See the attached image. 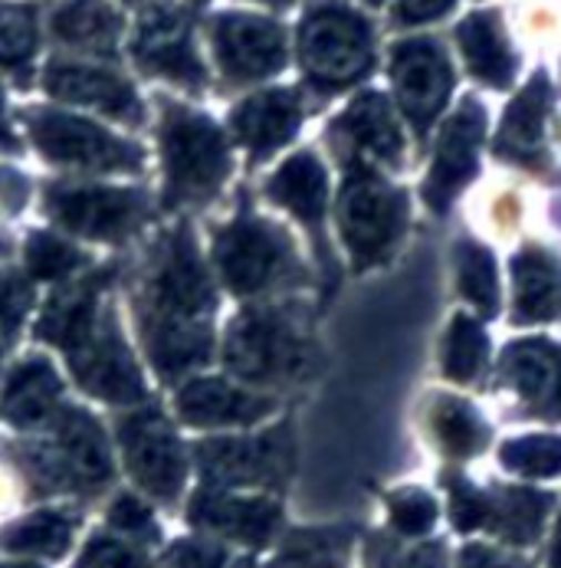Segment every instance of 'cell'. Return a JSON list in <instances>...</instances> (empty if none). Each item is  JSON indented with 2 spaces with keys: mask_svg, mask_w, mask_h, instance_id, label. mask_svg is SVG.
<instances>
[{
  "mask_svg": "<svg viewBox=\"0 0 561 568\" xmlns=\"http://www.w3.org/2000/svg\"><path fill=\"white\" fill-rule=\"evenodd\" d=\"M549 568H561V519H559V532H555V546H552V562Z\"/></svg>",
  "mask_w": 561,
  "mask_h": 568,
  "instance_id": "50",
  "label": "cell"
},
{
  "mask_svg": "<svg viewBox=\"0 0 561 568\" xmlns=\"http://www.w3.org/2000/svg\"><path fill=\"white\" fill-rule=\"evenodd\" d=\"M132 53L149 73L184 85H204V67L191 43V20L174 3H152L142 13Z\"/></svg>",
  "mask_w": 561,
  "mask_h": 568,
  "instance_id": "8",
  "label": "cell"
},
{
  "mask_svg": "<svg viewBox=\"0 0 561 568\" xmlns=\"http://www.w3.org/2000/svg\"><path fill=\"white\" fill-rule=\"evenodd\" d=\"M482 132H486V115L473 99H467L463 109L457 112V119L443 129L430 178L424 184L430 207L443 211L450 204V197L473 178Z\"/></svg>",
  "mask_w": 561,
  "mask_h": 568,
  "instance_id": "16",
  "label": "cell"
},
{
  "mask_svg": "<svg viewBox=\"0 0 561 568\" xmlns=\"http://www.w3.org/2000/svg\"><path fill=\"white\" fill-rule=\"evenodd\" d=\"M30 135L40 145V152L50 162L73 164V168H95V171H115V168H139L142 152L112 132L73 119L63 112L33 109L30 112Z\"/></svg>",
  "mask_w": 561,
  "mask_h": 568,
  "instance_id": "4",
  "label": "cell"
},
{
  "mask_svg": "<svg viewBox=\"0 0 561 568\" xmlns=\"http://www.w3.org/2000/svg\"><path fill=\"white\" fill-rule=\"evenodd\" d=\"M161 145L171 204L211 197L231 171V152L221 129L191 109L171 105L164 112Z\"/></svg>",
  "mask_w": 561,
  "mask_h": 568,
  "instance_id": "1",
  "label": "cell"
},
{
  "mask_svg": "<svg viewBox=\"0 0 561 568\" xmlns=\"http://www.w3.org/2000/svg\"><path fill=\"white\" fill-rule=\"evenodd\" d=\"M119 437L132 477L161 499H174L184 484V454L159 410L125 417Z\"/></svg>",
  "mask_w": 561,
  "mask_h": 568,
  "instance_id": "7",
  "label": "cell"
},
{
  "mask_svg": "<svg viewBox=\"0 0 561 568\" xmlns=\"http://www.w3.org/2000/svg\"><path fill=\"white\" fill-rule=\"evenodd\" d=\"M0 568H33V566H0Z\"/></svg>",
  "mask_w": 561,
  "mask_h": 568,
  "instance_id": "52",
  "label": "cell"
},
{
  "mask_svg": "<svg viewBox=\"0 0 561 568\" xmlns=\"http://www.w3.org/2000/svg\"><path fill=\"white\" fill-rule=\"evenodd\" d=\"M460 47L470 63V70L489 85H506L512 80V57L499 33V23L492 13H473L460 23Z\"/></svg>",
  "mask_w": 561,
  "mask_h": 568,
  "instance_id": "29",
  "label": "cell"
},
{
  "mask_svg": "<svg viewBox=\"0 0 561 568\" xmlns=\"http://www.w3.org/2000/svg\"><path fill=\"white\" fill-rule=\"evenodd\" d=\"M516 323H545L561 316V266L542 250H526L512 263Z\"/></svg>",
  "mask_w": 561,
  "mask_h": 568,
  "instance_id": "25",
  "label": "cell"
},
{
  "mask_svg": "<svg viewBox=\"0 0 561 568\" xmlns=\"http://www.w3.org/2000/svg\"><path fill=\"white\" fill-rule=\"evenodd\" d=\"M70 536H73L70 519H63L57 513H37V516L17 523L13 529H7L3 546L10 552H37V556L60 559L70 549Z\"/></svg>",
  "mask_w": 561,
  "mask_h": 568,
  "instance_id": "34",
  "label": "cell"
},
{
  "mask_svg": "<svg viewBox=\"0 0 561 568\" xmlns=\"http://www.w3.org/2000/svg\"><path fill=\"white\" fill-rule=\"evenodd\" d=\"M368 568H447V546L443 542H424L417 549L401 552L388 539H375L368 546Z\"/></svg>",
  "mask_w": 561,
  "mask_h": 568,
  "instance_id": "41",
  "label": "cell"
},
{
  "mask_svg": "<svg viewBox=\"0 0 561 568\" xmlns=\"http://www.w3.org/2000/svg\"><path fill=\"white\" fill-rule=\"evenodd\" d=\"M50 484H67V487H102L112 477V460H109V447L105 437L99 430V424L82 414L70 410L60 424L57 434V447L50 450L47 464H43Z\"/></svg>",
  "mask_w": 561,
  "mask_h": 568,
  "instance_id": "15",
  "label": "cell"
},
{
  "mask_svg": "<svg viewBox=\"0 0 561 568\" xmlns=\"http://www.w3.org/2000/svg\"><path fill=\"white\" fill-rule=\"evenodd\" d=\"M443 484L450 489V519L460 532H473V529H482L486 523V489L473 487L470 480H463L460 474H447Z\"/></svg>",
  "mask_w": 561,
  "mask_h": 568,
  "instance_id": "42",
  "label": "cell"
},
{
  "mask_svg": "<svg viewBox=\"0 0 561 568\" xmlns=\"http://www.w3.org/2000/svg\"><path fill=\"white\" fill-rule=\"evenodd\" d=\"M109 519H112V526H119V529L129 532V536H152V532H155L152 513H149L139 499H132V496H122V499L112 506Z\"/></svg>",
  "mask_w": 561,
  "mask_h": 568,
  "instance_id": "45",
  "label": "cell"
},
{
  "mask_svg": "<svg viewBox=\"0 0 561 568\" xmlns=\"http://www.w3.org/2000/svg\"><path fill=\"white\" fill-rule=\"evenodd\" d=\"M286 241L263 221L243 217L217 237V263L234 293H256L269 286L286 266Z\"/></svg>",
  "mask_w": 561,
  "mask_h": 568,
  "instance_id": "11",
  "label": "cell"
},
{
  "mask_svg": "<svg viewBox=\"0 0 561 568\" xmlns=\"http://www.w3.org/2000/svg\"><path fill=\"white\" fill-rule=\"evenodd\" d=\"M269 197L283 207H289L299 221H306L309 227H319L322 214H325V194H328V181L325 171L316 162V155H296L276 171V178L269 181Z\"/></svg>",
  "mask_w": 561,
  "mask_h": 568,
  "instance_id": "28",
  "label": "cell"
},
{
  "mask_svg": "<svg viewBox=\"0 0 561 568\" xmlns=\"http://www.w3.org/2000/svg\"><path fill=\"white\" fill-rule=\"evenodd\" d=\"M351 529L332 526V529H303L289 536L279 559L269 568H345L351 552Z\"/></svg>",
  "mask_w": 561,
  "mask_h": 568,
  "instance_id": "32",
  "label": "cell"
},
{
  "mask_svg": "<svg viewBox=\"0 0 561 568\" xmlns=\"http://www.w3.org/2000/svg\"><path fill=\"white\" fill-rule=\"evenodd\" d=\"M164 568H224V549L207 542H177L167 552Z\"/></svg>",
  "mask_w": 561,
  "mask_h": 568,
  "instance_id": "44",
  "label": "cell"
},
{
  "mask_svg": "<svg viewBox=\"0 0 561 568\" xmlns=\"http://www.w3.org/2000/svg\"><path fill=\"white\" fill-rule=\"evenodd\" d=\"M502 467L532 480H545V477H559L561 474V437L552 434H529V437H516L502 447L499 454Z\"/></svg>",
  "mask_w": 561,
  "mask_h": 568,
  "instance_id": "35",
  "label": "cell"
},
{
  "mask_svg": "<svg viewBox=\"0 0 561 568\" xmlns=\"http://www.w3.org/2000/svg\"><path fill=\"white\" fill-rule=\"evenodd\" d=\"M27 266L40 280H63L80 266V256L70 244H63L50 234H37L27 244Z\"/></svg>",
  "mask_w": 561,
  "mask_h": 568,
  "instance_id": "40",
  "label": "cell"
},
{
  "mask_svg": "<svg viewBox=\"0 0 561 568\" xmlns=\"http://www.w3.org/2000/svg\"><path fill=\"white\" fill-rule=\"evenodd\" d=\"M50 30L57 40L76 50L115 57L122 37V17L105 0H63L50 20Z\"/></svg>",
  "mask_w": 561,
  "mask_h": 568,
  "instance_id": "24",
  "label": "cell"
},
{
  "mask_svg": "<svg viewBox=\"0 0 561 568\" xmlns=\"http://www.w3.org/2000/svg\"><path fill=\"white\" fill-rule=\"evenodd\" d=\"M482 358H486L482 328L467 316H457L447 335V348H443V372L453 382H473L480 375Z\"/></svg>",
  "mask_w": 561,
  "mask_h": 568,
  "instance_id": "38",
  "label": "cell"
},
{
  "mask_svg": "<svg viewBox=\"0 0 561 568\" xmlns=\"http://www.w3.org/2000/svg\"><path fill=\"white\" fill-rule=\"evenodd\" d=\"M37 53V10L30 3H0V63L20 70Z\"/></svg>",
  "mask_w": 561,
  "mask_h": 568,
  "instance_id": "36",
  "label": "cell"
},
{
  "mask_svg": "<svg viewBox=\"0 0 561 568\" xmlns=\"http://www.w3.org/2000/svg\"><path fill=\"white\" fill-rule=\"evenodd\" d=\"M299 122H303V105L286 89L259 92V95L246 99L234 112V132L256 159L269 155L283 142H289L296 135Z\"/></svg>",
  "mask_w": 561,
  "mask_h": 568,
  "instance_id": "21",
  "label": "cell"
},
{
  "mask_svg": "<svg viewBox=\"0 0 561 568\" xmlns=\"http://www.w3.org/2000/svg\"><path fill=\"white\" fill-rule=\"evenodd\" d=\"M30 300H33V293H30V286L23 280H17V276L0 280V325L7 332H13L20 325V320L27 316Z\"/></svg>",
  "mask_w": 561,
  "mask_h": 568,
  "instance_id": "43",
  "label": "cell"
},
{
  "mask_svg": "<svg viewBox=\"0 0 561 568\" xmlns=\"http://www.w3.org/2000/svg\"><path fill=\"white\" fill-rule=\"evenodd\" d=\"M70 355V368L76 375L82 388L95 398L105 402H142L145 398V385H142V372L132 362V352L125 348L122 335L115 332V325H92L80 342H73L67 348Z\"/></svg>",
  "mask_w": 561,
  "mask_h": 568,
  "instance_id": "6",
  "label": "cell"
},
{
  "mask_svg": "<svg viewBox=\"0 0 561 568\" xmlns=\"http://www.w3.org/2000/svg\"><path fill=\"white\" fill-rule=\"evenodd\" d=\"M388 513H391V526L401 536H424V532H430V526L437 519V503L430 493L407 487L388 496Z\"/></svg>",
  "mask_w": 561,
  "mask_h": 568,
  "instance_id": "39",
  "label": "cell"
},
{
  "mask_svg": "<svg viewBox=\"0 0 561 568\" xmlns=\"http://www.w3.org/2000/svg\"><path fill=\"white\" fill-rule=\"evenodd\" d=\"M335 142L355 159H375L381 164H398L404 155L401 132L388 112V102L371 92L355 99L351 109L335 122Z\"/></svg>",
  "mask_w": 561,
  "mask_h": 568,
  "instance_id": "19",
  "label": "cell"
},
{
  "mask_svg": "<svg viewBox=\"0 0 561 568\" xmlns=\"http://www.w3.org/2000/svg\"><path fill=\"white\" fill-rule=\"evenodd\" d=\"M149 352L164 378H174L211 355V332L201 320H171L159 316L149 325Z\"/></svg>",
  "mask_w": 561,
  "mask_h": 568,
  "instance_id": "27",
  "label": "cell"
},
{
  "mask_svg": "<svg viewBox=\"0 0 561 568\" xmlns=\"http://www.w3.org/2000/svg\"><path fill=\"white\" fill-rule=\"evenodd\" d=\"M214 50L231 80H263L286 60L283 30L253 13H224L214 23Z\"/></svg>",
  "mask_w": 561,
  "mask_h": 568,
  "instance_id": "12",
  "label": "cell"
},
{
  "mask_svg": "<svg viewBox=\"0 0 561 568\" xmlns=\"http://www.w3.org/2000/svg\"><path fill=\"white\" fill-rule=\"evenodd\" d=\"M486 496L489 499H486L482 529H489L492 536L512 546H532L542 536L545 516L555 503L552 493L522 487H492L486 489Z\"/></svg>",
  "mask_w": 561,
  "mask_h": 568,
  "instance_id": "23",
  "label": "cell"
},
{
  "mask_svg": "<svg viewBox=\"0 0 561 568\" xmlns=\"http://www.w3.org/2000/svg\"><path fill=\"white\" fill-rule=\"evenodd\" d=\"M191 523L224 532L249 546H266L279 529V506L273 499H243L201 493L191 506Z\"/></svg>",
  "mask_w": 561,
  "mask_h": 568,
  "instance_id": "20",
  "label": "cell"
},
{
  "mask_svg": "<svg viewBox=\"0 0 561 568\" xmlns=\"http://www.w3.org/2000/svg\"><path fill=\"white\" fill-rule=\"evenodd\" d=\"M395 85L401 95L404 112L417 129H427V122L443 109L453 73L447 57L430 40H410L395 50Z\"/></svg>",
  "mask_w": 561,
  "mask_h": 568,
  "instance_id": "13",
  "label": "cell"
},
{
  "mask_svg": "<svg viewBox=\"0 0 561 568\" xmlns=\"http://www.w3.org/2000/svg\"><path fill=\"white\" fill-rule=\"evenodd\" d=\"M0 149H13V135H10L7 119H3V92H0Z\"/></svg>",
  "mask_w": 561,
  "mask_h": 568,
  "instance_id": "49",
  "label": "cell"
},
{
  "mask_svg": "<svg viewBox=\"0 0 561 568\" xmlns=\"http://www.w3.org/2000/svg\"><path fill=\"white\" fill-rule=\"evenodd\" d=\"M197 460L214 484H279L289 470V430L276 427L246 440H207L197 447Z\"/></svg>",
  "mask_w": 561,
  "mask_h": 568,
  "instance_id": "10",
  "label": "cell"
},
{
  "mask_svg": "<svg viewBox=\"0 0 561 568\" xmlns=\"http://www.w3.org/2000/svg\"><path fill=\"white\" fill-rule=\"evenodd\" d=\"M457 273H460V290L470 303H477L486 316L496 313L499 306V280H496V263L489 250L473 244H460L457 250Z\"/></svg>",
  "mask_w": 561,
  "mask_h": 568,
  "instance_id": "37",
  "label": "cell"
},
{
  "mask_svg": "<svg viewBox=\"0 0 561 568\" xmlns=\"http://www.w3.org/2000/svg\"><path fill=\"white\" fill-rule=\"evenodd\" d=\"M299 57L306 73L322 85L358 80L371 67L368 23L345 7H319L299 30Z\"/></svg>",
  "mask_w": 561,
  "mask_h": 568,
  "instance_id": "3",
  "label": "cell"
},
{
  "mask_svg": "<svg viewBox=\"0 0 561 568\" xmlns=\"http://www.w3.org/2000/svg\"><path fill=\"white\" fill-rule=\"evenodd\" d=\"M47 201L63 227L92 241H122L142 217V194L122 187H60Z\"/></svg>",
  "mask_w": 561,
  "mask_h": 568,
  "instance_id": "9",
  "label": "cell"
},
{
  "mask_svg": "<svg viewBox=\"0 0 561 568\" xmlns=\"http://www.w3.org/2000/svg\"><path fill=\"white\" fill-rule=\"evenodd\" d=\"M453 7V0H401L398 17L404 23H417V20H434L440 13H447Z\"/></svg>",
  "mask_w": 561,
  "mask_h": 568,
  "instance_id": "48",
  "label": "cell"
},
{
  "mask_svg": "<svg viewBox=\"0 0 561 568\" xmlns=\"http://www.w3.org/2000/svg\"><path fill=\"white\" fill-rule=\"evenodd\" d=\"M306 348L299 335L269 313H246L231 325L227 365L246 382H276L303 368Z\"/></svg>",
  "mask_w": 561,
  "mask_h": 568,
  "instance_id": "5",
  "label": "cell"
},
{
  "mask_svg": "<svg viewBox=\"0 0 561 568\" xmlns=\"http://www.w3.org/2000/svg\"><path fill=\"white\" fill-rule=\"evenodd\" d=\"M545 105H549V82L545 77H539L529 82L526 92L506 109V122H502V135H499V149L506 155H516V159L536 155L539 139H542Z\"/></svg>",
  "mask_w": 561,
  "mask_h": 568,
  "instance_id": "31",
  "label": "cell"
},
{
  "mask_svg": "<svg viewBox=\"0 0 561 568\" xmlns=\"http://www.w3.org/2000/svg\"><path fill=\"white\" fill-rule=\"evenodd\" d=\"M47 92L67 102L92 105L105 115L125 119V122H142V102L135 89L122 77L109 70H92V67H76V63H53L47 70Z\"/></svg>",
  "mask_w": 561,
  "mask_h": 568,
  "instance_id": "18",
  "label": "cell"
},
{
  "mask_svg": "<svg viewBox=\"0 0 561 568\" xmlns=\"http://www.w3.org/2000/svg\"><path fill=\"white\" fill-rule=\"evenodd\" d=\"M177 410L187 424L221 427V424H253L273 410V402L259 395H246L221 378H201L177 395Z\"/></svg>",
  "mask_w": 561,
  "mask_h": 568,
  "instance_id": "22",
  "label": "cell"
},
{
  "mask_svg": "<svg viewBox=\"0 0 561 568\" xmlns=\"http://www.w3.org/2000/svg\"><path fill=\"white\" fill-rule=\"evenodd\" d=\"M368 3H378V0H368Z\"/></svg>",
  "mask_w": 561,
  "mask_h": 568,
  "instance_id": "53",
  "label": "cell"
},
{
  "mask_svg": "<svg viewBox=\"0 0 561 568\" xmlns=\"http://www.w3.org/2000/svg\"><path fill=\"white\" fill-rule=\"evenodd\" d=\"M60 378L57 372L40 362V358H30L23 362L10 382H7V392H3V417L17 427H33V424H43L57 405H60Z\"/></svg>",
  "mask_w": 561,
  "mask_h": 568,
  "instance_id": "26",
  "label": "cell"
},
{
  "mask_svg": "<svg viewBox=\"0 0 561 568\" xmlns=\"http://www.w3.org/2000/svg\"><path fill=\"white\" fill-rule=\"evenodd\" d=\"M457 568H526V562H519L499 549H489V546H467L460 552Z\"/></svg>",
  "mask_w": 561,
  "mask_h": 568,
  "instance_id": "47",
  "label": "cell"
},
{
  "mask_svg": "<svg viewBox=\"0 0 561 568\" xmlns=\"http://www.w3.org/2000/svg\"><path fill=\"white\" fill-rule=\"evenodd\" d=\"M502 382L539 417H561V348L519 342L502 355Z\"/></svg>",
  "mask_w": 561,
  "mask_h": 568,
  "instance_id": "17",
  "label": "cell"
},
{
  "mask_svg": "<svg viewBox=\"0 0 561 568\" xmlns=\"http://www.w3.org/2000/svg\"><path fill=\"white\" fill-rule=\"evenodd\" d=\"M430 430H434V440L440 444V450L453 460L477 457L489 440V427L482 424L480 414L460 398H437L434 402Z\"/></svg>",
  "mask_w": 561,
  "mask_h": 568,
  "instance_id": "30",
  "label": "cell"
},
{
  "mask_svg": "<svg viewBox=\"0 0 561 568\" xmlns=\"http://www.w3.org/2000/svg\"><path fill=\"white\" fill-rule=\"evenodd\" d=\"M404 217H407V204L388 181H381L371 171L348 174L338 201V221H341V237L358 266L388 256V250L401 237Z\"/></svg>",
  "mask_w": 561,
  "mask_h": 568,
  "instance_id": "2",
  "label": "cell"
},
{
  "mask_svg": "<svg viewBox=\"0 0 561 568\" xmlns=\"http://www.w3.org/2000/svg\"><path fill=\"white\" fill-rule=\"evenodd\" d=\"M263 3H273V7H286V3H293V0H263Z\"/></svg>",
  "mask_w": 561,
  "mask_h": 568,
  "instance_id": "51",
  "label": "cell"
},
{
  "mask_svg": "<svg viewBox=\"0 0 561 568\" xmlns=\"http://www.w3.org/2000/svg\"><path fill=\"white\" fill-rule=\"evenodd\" d=\"M155 306L159 316L171 320H201L214 306L211 276L197 256V246L191 234H174V241L164 250L159 273H155Z\"/></svg>",
  "mask_w": 561,
  "mask_h": 568,
  "instance_id": "14",
  "label": "cell"
},
{
  "mask_svg": "<svg viewBox=\"0 0 561 568\" xmlns=\"http://www.w3.org/2000/svg\"><path fill=\"white\" fill-rule=\"evenodd\" d=\"M92 325H95V300H92V290L82 286V290L57 296L47 306V313H43V320L37 325V332H40V338L70 348L73 342H80Z\"/></svg>",
  "mask_w": 561,
  "mask_h": 568,
  "instance_id": "33",
  "label": "cell"
},
{
  "mask_svg": "<svg viewBox=\"0 0 561 568\" xmlns=\"http://www.w3.org/2000/svg\"><path fill=\"white\" fill-rule=\"evenodd\" d=\"M135 562L139 559L125 546H119L112 539H92L85 556H82L80 568H135Z\"/></svg>",
  "mask_w": 561,
  "mask_h": 568,
  "instance_id": "46",
  "label": "cell"
}]
</instances>
